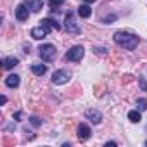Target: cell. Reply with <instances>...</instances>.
I'll return each mask as SVG.
<instances>
[{
  "label": "cell",
  "instance_id": "cell-1",
  "mask_svg": "<svg viewBox=\"0 0 147 147\" xmlns=\"http://www.w3.org/2000/svg\"><path fill=\"white\" fill-rule=\"evenodd\" d=\"M114 42L119 45V47H123V49H126V50H133V49H137V45H138V36L137 35H133V33H128V31H116L114 33Z\"/></svg>",
  "mask_w": 147,
  "mask_h": 147
},
{
  "label": "cell",
  "instance_id": "cell-2",
  "mask_svg": "<svg viewBox=\"0 0 147 147\" xmlns=\"http://www.w3.org/2000/svg\"><path fill=\"white\" fill-rule=\"evenodd\" d=\"M38 50H40V57H42L45 62L54 61L55 55H57V50H55V47H54L52 43H45V45H42Z\"/></svg>",
  "mask_w": 147,
  "mask_h": 147
},
{
  "label": "cell",
  "instance_id": "cell-3",
  "mask_svg": "<svg viewBox=\"0 0 147 147\" xmlns=\"http://www.w3.org/2000/svg\"><path fill=\"white\" fill-rule=\"evenodd\" d=\"M69 80H71V73L66 71V69H59V71H55L52 75V83L54 85H64Z\"/></svg>",
  "mask_w": 147,
  "mask_h": 147
},
{
  "label": "cell",
  "instance_id": "cell-4",
  "mask_svg": "<svg viewBox=\"0 0 147 147\" xmlns=\"http://www.w3.org/2000/svg\"><path fill=\"white\" fill-rule=\"evenodd\" d=\"M83 54H85V49H83L82 45H75V47H71V49L67 50L66 57H67L69 61H73V62H78V61H82Z\"/></svg>",
  "mask_w": 147,
  "mask_h": 147
},
{
  "label": "cell",
  "instance_id": "cell-5",
  "mask_svg": "<svg viewBox=\"0 0 147 147\" xmlns=\"http://www.w3.org/2000/svg\"><path fill=\"white\" fill-rule=\"evenodd\" d=\"M28 18H30V11H28L26 4H19L16 7V19L21 21V23H24V21H28Z\"/></svg>",
  "mask_w": 147,
  "mask_h": 147
},
{
  "label": "cell",
  "instance_id": "cell-6",
  "mask_svg": "<svg viewBox=\"0 0 147 147\" xmlns=\"http://www.w3.org/2000/svg\"><path fill=\"white\" fill-rule=\"evenodd\" d=\"M66 30L69 33H73V35H78L80 33V26H76V23H75V19H73V14L71 12L66 14Z\"/></svg>",
  "mask_w": 147,
  "mask_h": 147
},
{
  "label": "cell",
  "instance_id": "cell-7",
  "mask_svg": "<svg viewBox=\"0 0 147 147\" xmlns=\"http://www.w3.org/2000/svg\"><path fill=\"white\" fill-rule=\"evenodd\" d=\"M90 137H92V130H90V126L85 125V123L78 125V138H80L82 142H87Z\"/></svg>",
  "mask_w": 147,
  "mask_h": 147
},
{
  "label": "cell",
  "instance_id": "cell-8",
  "mask_svg": "<svg viewBox=\"0 0 147 147\" xmlns=\"http://www.w3.org/2000/svg\"><path fill=\"white\" fill-rule=\"evenodd\" d=\"M85 118H87V119H90L92 123L99 125V123L102 121V113H100V111H97V109H87V111H85Z\"/></svg>",
  "mask_w": 147,
  "mask_h": 147
},
{
  "label": "cell",
  "instance_id": "cell-9",
  "mask_svg": "<svg viewBox=\"0 0 147 147\" xmlns=\"http://www.w3.org/2000/svg\"><path fill=\"white\" fill-rule=\"evenodd\" d=\"M47 35H49V31H47V30H45V28H43L42 24L31 30V36H33L35 40H42V38H45Z\"/></svg>",
  "mask_w": 147,
  "mask_h": 147
},
{
  "label": "cell",
  "instance_id": "cell-10",
  "mask_svg": "<svg viewBox=\"0 0 147 147\" xmlns=\"http://www.w3.org/2000/svg\"><path fill=\"white\" fill-rule=\"evenodd\" d=\"M42 26H43L47 31H50V30H61V24H59V23H55V21H54V19H50V18L43 19V21H42Z\"/></svg>",
  "mask_w": 147,
  "mask_h": 147
},
{
  "label": "cell",
  "instance_id": "cell-11",
  "mask_svg": "<svg viewBox=\"0 0 147 147\" xmlns=\"http://www.w3.org/2000/svg\"><path fill=\"white\" fill-rule=\"evenodd\" d=\"M24 4L28 9H31L33 12H38L42 9V0H24Z\"/></svg>",
  "mask_w": 147,
  "mask_h": 147
},
{
  "label": "cell",
  "instance_id": "cell-12",
  "mask_svg": "<svg viewBox=\"0 0 147 147\" xmlns=\"http://www.w3.org/2000/svg\"><path fill=\"white\" fill-rule=\"evenodd\" d=\"M5 85H7L9 88L19 87V76H18V75H9V76L5 78Z\"/></svg>",
  "mask_w": 147,
  "mask_h": 147
},
{
  "label": "cell",
  "instance_id": "cell-13",
  "mask_svg": "<svg viewBox=\"0 0 147 147\" xmlns=\"http://www.w3.org/2000/svg\"><path fill=\"white\" fill-rule=\"evenodd\" d=\"M90 14H92V9H90L88 4H82L78 7V16L80 18H90Z\"/></svg>",
  "mask_w": 147,
  "mask_h": 147
},
{
  "label": "cell",
  "instance_id": "cell-14",
  "mask_svg": "<svg viewBox=\"0 0 147 147\" xmlns=\"http://www.w3.org/2000/svg\"><path fill=\"white\" fill-rule=\"evenodd\" d=\"M31 71H33V75L42 76V75H45V73H47V66L45 64H33L31 66Z\"/></svg>",
  "mask_w": 147,
  "mask_h": 147
},
{
  "label": "cell",
  "instance_id": "cell-15",
  "mask_svg": "<svg viewBox=\"0 0 147 147\" xmlns=\"http://www.w3.org/2000/svg\"><path fill=\"white\" fill-rule=\"evenodd\" d=\"M2 64H4L5 69H12L14 66L19 64V61H18V57H5V59L2 61Z\"/></svg>",
  "mask_w": 147,
  "mask_h": 147
},
{
  "label": "cell",
  "instance_id": "cell-16",
  "mask_svg": "<svg viewBox=\"0 0 147 147\" xmlns=\"http://www.w3.org/2000/svg\"><path fill=\"white\" fill-rule=\"evenodd\" d=\"M128 119H130L131 123H138V121L142 119L140 111H138V109H137V111H130V113H128Z\"/></svg>",
  "mask_w": 147,
  "mask_h": 147
},
{
  "label": "cell",
  "instance_id": "cell-17",
  "mask_svg": "<svg viewBox=\"0 0 147 147\" xmlns=\"http://www.w3.org/2000/svg\"><path fill=\"white\" fill-rule=\"evenodd\" d=\"M137 106H138V111H147V99H138Z\"/></svg>",
  "mask_w": 147,
  "mask_h": 147
},
{
  "label": "cell",
  "instance_id": "cell-18",
  "mask_svg": "<svg viewBox=\"0 0 147 147\" xmlns=\"http://www.w3.org/2000/svg\"><path fill=\"white\" fill-rule=\"evenodd\" d=\"M62 4H64V0H49V5L50 7H59Z\"/></svg>",
  "mask_w": 147,
  "mask_h": 147
},
{
  "label": "cell",
  "instance_id": "cell-19",
  "mask_svg": "<svg viewBox=\"0 0 147 147\" xmlns=\"http://www.w3.org/2000/svg\"><path fill=\"white\" fill-rule=\"evenodd\" d=\"M138 85H140V88L144 92H147V80L145 78H138Z\"/></svg>",
  "mask_w": 147,
  "mask_h": 147
},
{
  "label": "cell",
  "instance_id": "cell-20",
  "mask_svg": "<svg viewBox=\"0 0 147 147\" xmlns=\"http://www.w3.org/2000/svg\"><path fill=\"white\" fill-rule=\"evenodd\" d=\"M113 21H116V16H114V14H113V16H107V18H104V23H106V24H111Z\"/></svg>",
  "mask_w": 147,
  "mask_h": 147
},
{
  "label": "cell",
  "instance_id": "cell-21",
  "mask_svg": "<svg viewBox=\"0 0 147 147\" xmlns=\"http://www.w3.org/2000/svg\"><path fill=\"white\" fill-rule=\"evenodd\" d=\"M31 123H33L35 126H38V125H42V121H40V119H38L36 116H33V118H31Z\"/></svg>",
  "mask_w": 147,
  "mask_h": 147
},
{
  "label": "cell",
  "instance_id": "cell-22",
  "mask_svg": "<svg viewBox=\"0 0 147 147\" xmlns=\"http://www.w3.org/2000/svg\"><path fill=\"white\" fill-rule=\"evenodd\" d=\"M114 145H116V142H107L106 144V147H114Z\"/></svg>",
  "mask_w": 147,
  "mask_h": 147
},
{
  "label": "cell",
  "instance_id": "cell-23",
  "mask_svg": "<svg viewBox=\"0 0 147 147\" xmlns=\"http://www.w3.org/2000/svg\"><path fill=\"white\" fill-rule=\"evenodd\" d=\"M0 102H2V104H5V102H7V97H5V95H2V99H0Z\"/></svg>",
  "mask_w": 147,
  "mask_h": 147
},
{
  "label": "cell",
  "instance_id": "cell-24",
  "mask_svg": "<svg viewBox=\"0 0 147 147\" xmlns=\"http://www.w3.org/2000/svg\"><path fill=\"white\" fill-rule=\"evenodd\" d=\"M83 2H85V4H94L95 0H83Z\"/></svg>",
  "mask_w": 147,
  "mask_h": 147
},
{
  "label": "cell",
  "instance_id": "cell-25",
  "mask_svg": "<svg viewBox=\"0 0 147 147\" xmlns=\"http://www.w3.org/2000/svg\"><path fill=\"white\" fill-rule=\"evenodd\" d=\"M145 145H147V140H145Z\"/></svg>",
  "mask_w": 147,
  "mask_h": 147
}]
</instances>
